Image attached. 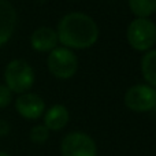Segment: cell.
<instances>
[{
	"label": "cell",
	"mask_w": 156,
	"mask_h": 156,
	"mask_svg": "<svg viewBox=\"0 0 156 156\" xmlns=\"http://www.w3.org/2000/svg\"><path fill=\"white\" fill-rule=\"evenodd\" d=\"M16 26V11L8 0H0V47L4 45Z\"/></svg>",
	"instance_id": "ba28073f"
},
{
	"label": "cell",
	"mask_w": 156,
	"mask_h": 156,
	"mask_svg": "<svg viewBox=\"0 0 156 156\" xmlns=\"http://www.w3.org/2000/svg\"><path fill=\"white\" fill-rule=\"evenodd\" d=\"M10 129H11L10 123L7 121H4V119H0V137L7 136L10 133Z\"/></svg>",
	"instance_id": "9a60e30c"
},
{
	"label": "cell",
	"mask_w": 156,
	"mask_h": 156,
	"mask_svg": "<svg viewBox=\"0 0 156 156\" xmlns=\"http://www.w3.org/2000/svg\"><path fill=\"white\" fill-rule=\"evenodd\" d=\"M11 100H12V92L5 85H0V110L8 107Z\"/></svg>",
	"instance_id": "5bb4252c"
},
{
	"label": "cell",
	"mask_w": 156,
	"mask_h": 156,
	"mask_svg": "<svg viewBox=\"0 0 156 156\" xmlns=\"http://www.w3.org/2000/svg\"><path fill=\"white\" fill-rule=\"evenodd\" d=\"M70 114L63 104H54L44 115V126L48 130L58 132L69 123Z\"/></svg>",
	"instance_id": "30bf717a"
},
{
	"label": "cell",
	"mask_w": 156,
	"mask_h": 156,
	"mask_svg": "<svg viewBox=\"0 0 156 156\" xmlns=\"http://www.w3.org/2000/svg\"><path fill=\"white\" fill-rule=\"evenodd\" d=\"M125 104L134 112H147L156 107V89L138 83L129 88L125 93Z\"/></svg>",
	"instance_id": "8992f818"
},
{
	"label": "cell",
	"mask_w": 156,
	"mask_h": 156,
	"mask_svg": "<svg viewBox=\"0 0 156 156\" xmlns=\"http://www.w3.org/2000/svg\"><path fill=\"white\" fill-rule=\"evenodd\" d=\"M15 108L25 119H38L45 110V103L36 93H23L16 99Z\"/></svg>",
	"instance_id": "52a82bcc"
},
{
	"label": "cell",
	"mask_w": 156,
	"mask_h": 156,
	"mask_svg": "<svg viewBox=\"0 0 156 156\" xmlns=\"http://www.w3.org/2000/svg\"><path fill=\"white\" fill-rule=\"evenodd\" d=\"M49 137V130L44 125H37L30 130V140L34 144H44Z\"/></svg>",
	"instance_id": "4fadbf2b"
},
{
	"label": "cell",
	"mask_w": 156,
	"mask_h": 156,
	"mask_svg": "<svg viewBox=\"0 0 156 156\" xmlns=\"http://www.w3.org/2000/svg\"><path fill=\"white\" fill-rule=\"evenodd\" d=\"M60 154L62 156H97V147L89 134L71 132L63 137Z\"/></svg>",
	"instance_id": "5b68a950"
},
{
	"label": "cell",
	"mask_w": 156,
	"mask_h": 156,
	"mask_svg": "<svg viewBox=\"0 0 156 156\" xmlns=\"http://www.w3.org/2000/svg\"><path fill=\"white\" fill-rule=\"evenodd\" d=\"M58 34L56 30L48 26H41L33 32L32 37H30V44L32 48L37 52H51L52 49L56 48Z\"/></svg>",
	"instance_id": "9c48e42d"
},
{
	"label": "cell",
	"mask_w": 156,
	"mask_h": 156,
	"mask_svg": "<svg viewBox=\"0 0 156 156\" xmlns=\"http://www.w3.org/2000/svg\"><path fill=\"white\" fill-rule=\"evenodd\" d=\"M5 86L14 93H27L34 83V71L23 59H14L4 70Z\"/></svg>",
	"instance_id": "7a4b0ae2"
},
{
	"label": "cell",
	"mask_w": 156,
	"mask_h": 156,
	"mask_svg": "<svg viewBox=\"0 0 156 156\" xmlns=\"http://www.w3.org/2000/svg\"><path fill=\"white\" fill-rule=\"evenodd\" d=\"M49 73L60 80L71 78L78 70V59L71 49L60 47L49 52L47 59Z\"/></svg>",
	"instance_id": "277c9868"
},
{
	"label": "cell",
	"mask_w": 156,
	"mask_h": 156,
	"mask_svg": "<svg viewBox=\"0 0 156 156\" xmlns=\"http://www.w3.org/2000/svg\"><path fill=\"white\" fill-rule=\"evenodd\" d=\"M141 71L148 85L156 88V49L145 52L141 59Z\"/></svg>",
	"instance_id": "8fae6325"
},
{
	"label": "cell",
	"mask_w": 156,
	"mask_h": 156,
	"mask_svg": "<svg viewBox=\"0 0 156 156\" xmlns=\"http://www.w3.org/2000/svg\"><path fill=\"white\" fill-rule=\"evenodd\" d=\"M0 156H10L7 154V152H3V151H0Z\"/></svg>",
	"instance_id": "2e32d148"
},
{
	"label": "cell",
	"mask_w": 156,
	"mask_h": 156,
	"mask_svg": "<svg viewBox=\"0 0 156 156\" xmlns=\"http://www.w3.org/2000/svg\"><path fill=\"white\" fill-rule=\"evenodd\" d=\"M58 41L69 49H85L99 38V26L83 12H70L58 23Z\"/></svg>",
	"instance_id": "6da1fadb"
},
{
	"label": "cell",
	"mask_w": 156,
	"mask_h": 156,
	"mask_svg": "<svg viewBox=\"0 0 156 156\" xmlns=\"http://www.w3.org/2000/svg\"><path fill=\"white\" fill-rule=\"evenodd\" d=\"M130 47L136 51H151L156 43V25L148 18H136L126 30Z\"/></svg>",
	"instance_id": "3957f363"
},
{
	"label": "cell",
	"mask_w": 156,
	"mask_h": 156,
	"mask_svg": "<svg viewBox=\"0 0 156 156\" xmlns=\"http://www.w3.org/2000/svg\"><path fill=\"white\" fill-rule=\"evenodd\" d=\"M129 7L137 18H148L156 12V0H129Z\"/></svg>",
	"instance_id": "7c38bea8"
}]
</instances>
